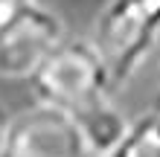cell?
I'll return each mask as SVG.
<instances>
[{
  "mask_svg": "<svg viewBox=\"0 0 160 157\" xmlns=\"http://www.w3.org/2000/svg\"><path fill=\"white\" fill-rule=\"evenodd\" d=\"M90 41L111 73V85H125L160 41V0H108L93 21Z\"/></svg>",
  "mask_w": 160,
  "mask_h": 157,
  "instance_id": "1",
  "label": "cell"
},
{
  "mask_svg": "<svg viewBox=\"0 0 160 157\" xmlns=\"http://www.w3.org/2000/svg\"><path fill=\"white\" fill-rule=\"evenodd\" d=\"M26 81L35 99L58 105L70 114L108 96L111 90V73L105 61L93 41L84 38H64Z\"/></svg>",
  "mask_w": 160,
  "mask_h": 157,
  "instance_id": "2",
  "label": "cell"
},
{
  "mask_svg": "<svg viewBox=\"0 0 160 157\" xmlns=\"http://www.w3.org/2000/svg\"><path fill=\"white\" fill-rule=\"evenodd\" d=\"M67 38L64 21L41 0H0V76L26 81Z\"/></svg>",
  "mask_w": 160,
  "mask_h": 157,
  "instance_id": "3",
  "label": "cell"
},
{
  "mask_svg": "<svg viewBox=\"0 0 160 157\" xmlns=\"http://www.w3.org/2000/svg\"><path fill=\"white\" fill-rule=\"evenodd\" d=\"M0 157H90L70 110L35 99L9 116Z\"/></svg>",
  "mask_w": 160,
  "mask_h": 157,
  "instance_id": "4",
  "label": "cell"
},
{
  "mask_svg": "<svg viewBox=\"0 0 160 157\" xmlns=\"http://www.w3.org/2000/svg\"><path fill=\"white\" fill-rule=\"evenodd\" d=\"M73 119L79 122V131L84 137V145H88L90 157H105L119 143V137L125 134V128H128L125 114H122L108 96H102L96 102H90L88 108L76 110Z\"/></svg>",
  "mask_w": 160,
  "mask_h": 157,
  "instance_id": "5",
  "label": "cell"
},
{
  "mask_svg": "<svg viewBox=\"0 0 160 157\" xmlns=\"http://www.w3.org/2000/svg\"><path fill=\"white\" fill-rule=\"evenodd\" d=\"M105 157H160V114H143L128 122L125 134Z\"/></svg>",
  "mask_w": 160,
  "mask_h": 157,
  "instance_id": "6",
  "label": "cell"
},
{
  "mask_svg": "<svg viewBox=\"0 0 160 157\" xmlns=\"http://www.w3.org/2000/svg\"><path fill=\"white\" fill-rule=\"evenodd\" d=\"M6 122H9V116H6V110L0 108V145H3V137H6Z\"/></svg>",
  "mask_w": 160,
  "mask_h": 157,
  "instance_id": "7",
  "label": "cell"
},
{
  "mask_svg": "<svg viewBox=\"0 0 160 157\" xmlns=\"http://www.w3.org/2000/svg\"><path fill=\"white\" fill-rule=\"evenodd\" d=\"M157 114H160V105H157Z\"/></svg>",
  "mask_w": 160,
  "mask_h": 157,
  "instance_id": "8",
  "label": "cell"
}]
</instances>
